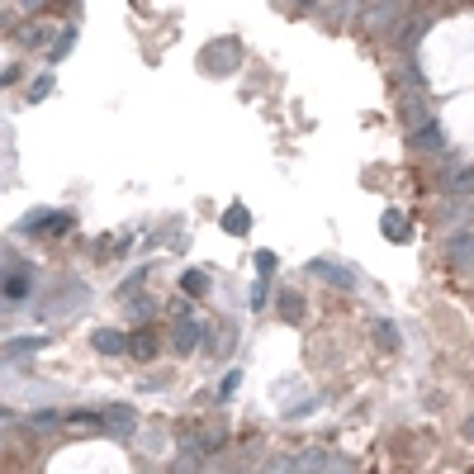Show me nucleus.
Masks as SVG:
<instances>
[{"mask_svg": "<svg viewBox=\"0 0 474 474\" xmlns=\"http://www.w3.org/2000/svg\"><path fill=\"white\" fill-rule=\"evenodd\" d=\"M275 308H280L289 323H299V318H304V299H299V294H289V289H284L280 299H275Z\"/></svg>", "mask_w": 474, "mask_h": 474, "instance_id": "9", "label": "nucleus"}, {"mask_svg": "<svg viewBox=\"0 0 474 474\" xmlns=\"http://www.w3.org/2000/svg\"><path fill=\"white\" fill-rule=\"evenodd\" d=\"M328 474H351V470H347V465H332V470H328Z\"/></svg>", "mask_w": 474, "mask_h": 474, "instance_id": "20", "label": "nucleus"}, {"mask_svg": "<svg viewBox=\"0 0 474 474\" xmlns=\"http://www.w3.org/2000/svg\"><path fill=\"white\" fill-rule=\"evenodd\" d=\"M403 5H365V15H370V24H389V19L398 15Z\"/></svg>", "mask_w": 474, "mask_h": 474, "instance_id": "13", "label": "nucleus"}, {"mask_svg": "<svg viewBox=\"0 0 474 474\" xmlns=\"http://www.w3.org/2000/svg\"><path fill=\"white\" fill-rule=\"evenodd\" d=\"M379 228H384V237H389V242H408V237H412V223L403 219V209H384Z\"/></svg>", "mask_w": 474, "mask_h": 474, "instance_id": "4", "label": "nucleus"}, {"mask_svg": "<svg viewBox=\"0 0 474 474\" xmlns=\"http://www.w3.org/2000/svg\"><path fill=\"white\" fill-rule=\"evenodd\" d=\"M124 347H128L124 332H95V351H105V356H119Z\"/></svg>", "mask_w": 474, "mask_h": 474, "instance_id": "8", "label": "nucleus"}, {"mask_svg": "<svg viewBox=\"0 0 474 474\" xmlns=\"http://www.w3.org/2000/svg\"><path fill=\"white\" fill-rule=\"evenodd\" d=\"M128 347H133V356H142V361H152V356H157V337H152V332H138V337H133Z\"/></svg>", "mask_w": 474, "mask_h": 474, "instance_id": "10", "label": "nucleus"}, {"mask_svg": "<svg viewBox=\"0 0 474 474\" xmlns=\"http://www.w3.org/2000/svg\"><path fill=\"white\" fill-rule=\"evenodd\" d=\"M465 437H470V441H474V417H470V422H465Z\"/></svg>", "mask_w": 474, "mask_h": 474, "instance_id": "21", "label": "nucleus"}, {"mask_svg": "<svg viewBox=\"0 0 474 474\" xmlns=\"http://www.w3.org/2000/svg\"><path fill=\"white\" fill-rule=\"evenodd\" d=\"M223 228H233V233H242V228H247V209H228V219H223Z\"/></svg>", "mask_w": 474, "mask_h": 474, "instance_id": "17", "label": "nucleus"}, {"mask_svg": "<svg viewBox=\"0 0 474 474\" xmlns=\"http://www.w3.org/2000/svg\"><path fill=\"white\" fill-rule=\"evenodd\" d=\"M294 460H299V474H328L332 470V456L323 446H313V451H304V456H294Z\"/></svg>", "mask_w": 474, "mask_h": 474, "instance_id": "6", "label": "nucleus"}, {"mask_svg": "<svg viewBox=\"0 0 474 474\" xmlns=\"http://www.w3.org/2000/svg\"><path fill=\"white\" fill-rule=\"evenodd\" d=\"M71 228V214H38V219H24V233H62Z\"/></svg>", "mask_w": 474, "mask_h": 474, "instance_id": "5", "label": "nucleus"}, {"mask_svg": "<svg viewBox=\"0 0 474 474\" xmlns=\"http://www.w3.org/2000/svg\"><path fill=\"white\" fill-rule=\"evenodd\" d=\"M403 119H408L412 128L427 124V105H422V100H403Z\"/></svg>", "mask_w": 474, "mask_h": 474, "instance_id": "14", "label": "nucleus"}, {"mask_svg": "<svg viewBox=\"0 0 474 474\" xmlns=\"http://www.w3.org/2000/svg\"><path fill=\"white\" fill-rule=\"evenodd\" d=\"M261 474H299V460H294V456H275Z\"/></svg>", "mask_w": 474, "mask_h": 474, "instance_id": "12", "label": "nucleus"}, {"mask_svg": "<svg viewBox=\"0 0 474 474\" xmlns=\"http://www.w3.org/2000/svg\"><path fill=\"white\" fill-rule=\"evenodd\" d=\"M446 185L456 190V195H470V190H474V171H451V180H446Z\"/></svg>", "mask_w": 474, "mask_h": 474, "instance_id": "15", "label": "nucleus"}, {"mask_svg": "<svg viewBox=\"0 0 474 474\" xmlns=\"http://www.w3.org/2000/svg\"><path fill=\"white\" fill-rule=\"evenodd\" d=\"M446 261H451L456 270H474V228L446 237Z\"/></svg>", "mask_w": 474, "mask_h": 474, "instance_id": "1", "label": "nucleus"}, {"mask_svg": "<svg viewBox=\"0 0 474 474\" xmlns=\"http://www.w3.org/2000/svg\"><path fill=\"white\" fill-rule=\"evenodd\" d=\"M422 29H427L422 19H408V24H403V29H398V43L408 47V43H412V38H417V33H422Z\"/></svg>", "mask_w": 474, "mask_h": 474, "instance_id": "16", "label": "nucleus"}, {"mask_svg": "<svg viewBox=\"0 0 474 474\" xmlns=\"http://www.w3.org/2000/svg\"><path fill=\"white\" fill-rule=\"evenodd\" d=\"M308 270H318V280L337 284V289H356V275H351V266H337V261H313Z\"/></svg>", "mask_w": 474, "mask_h": 474, "instance_id": "3", "label": "nucleus"}, {"mask_svg": "<svg viewBox=\"0 0 474 474\" xmlns=\"http://www.w3.org/2000/svg\"><path fill=\"white\" fill-rule=\"evenodd\" d=\"M200 337H204V332H200L195 318H180V323H175V351H195L200 347Z\"/></svg>", "mask_w": 474, "mask_h": 474, "instance_id": "7", "label": "nucleus"}, {"mask_svg": "<svg viewBox=\"0 0 474 474\" xmlns=\"http://www.w3.org/2000/svg\"><path fill=\"white\" fill-rule=\"evenodd\" d=\"M47 91H52V76H38V81H33V100H43Z\"/></svg>", "mask_w": 474, "mask_h": 474, "instance_id": "19", "label": "nucleus"}, {"mask_svg": "<svg viewBox=\"0 0 474 474\" xmlns=\"http://www.w3.org/2000/svg\"><path fill=\"white\" fill-rule=\"evenodd\" d=\"M408 142L417 147V152H446V128L437 124V119H427V124H417L408 133Z\"/></svg>", "mask_w": 474, "mask_h": 474, "instance_id": "2", "label": "nucleus"}, {"mask_svg": "<svg viewBox=\"0 0 474 474\" xmlns=\"http://www.w3.org/2000/svg\"><path fill=\"white\" fill-rule=\"evenodd\" d=\"M375 337L384 342V351H398V332H394V323H389V318H375Z\"/></svg>", "mask_w": 474, "mask_h": 474, "instance_id": "11", "label": "nucleus"}, {"mask_svg": "<svg viewBox=\"0 0 474 474\" xmlns=\"http://www.w3.org/2000/svg\"><path fill=\"white\" fill-rule=\"evenodd\" d=\"M180 284H185V294H204V275H200V270H190Z\"/></svg>", "mask_w": 474, "mask_h": 474, "instance_id": "18", "label": "nucleus"}]
</instances>
